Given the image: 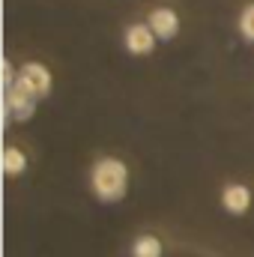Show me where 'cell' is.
Returning a JSON list of instances; mask_svg holds the SVG:
<instances>
[{
    "mask_svg": "<svg viewBox=\"0 0 254 257\" xmlns=\"http://www.w3.org/2000/svg\"><path fill=\"white\" fill-rule=\"evenodd\" d=\"M90 189L96 194V200L102 203H117L123 200L129 192V168L126 162L114 159V156H105L93 165L90 171Z\"/></svg>",
    "mask_w": 254,
    "mask_h": 257,
    "instance_id": "cell-1",
    "label": "cell"
},
{
    "mask_svg": "<svg viewBox=\"0 0 254 257\" xmlns=\"http://www.w3.org/2000/svg\"><path fill=\"white\" fill-rule=\"evenodd\" d=\"M33 111H36V96H33L24 84H18V78H15V84L6 87V96H3V114H6V123H9V120L24 123V120L33 117Z\"/></svg>",
    "mask_w": 254,
    "mask_h": 257,
    "instance_id": "cell-2",
    "label": "cell"
},
{
    "mask_svg": "<svg viewBox=\"0 0 254 257\" xmlns=\"http://www.w3.org/2000/svg\"><path fill=\"white\" fill-rule=\"evenodd\" d=\"M18 84H24L36 99H42V96H48L51 93V72H48V66L42 63H24L21 66V72H18Z\"/></svg>",
    "mask_w": 254,
    "mask_h": 257,
    "instance_id": "cell-3",
    "label": "cell"
},
{
    "mask_svg": "<svg viewBox=\"0 0 254 257\" xmlns=\"http://www.w3.org/2000/svg\"><path fill=\"white\" fill-rule=\"evenodd\" d=\"M123 42H126L129 54L147 57V54H153V48H156L159 36L153 33V27H150V24H132V27L126 30V36H123Z\"/></svg>",
    "mask_w": 254,
    "mask_h": 257,
    "instance_id": "cell-4",
    "label": "cell"
},
{
    "mask_svg": "<svg viewBox=\"0 0 254 257\" xmlns=\"http://www.w3.org/2000/svg\"><path fill=\"white\" fill-rule=\"evenodd\" d=\"M147 24L153 27V33H156L162 42H168V39H174V36L180 33V15H177L171 6H159V9H153L150 18H147Z\"/></svg>",
    "mask_w": 254,
    "mask_h": 257,
    "instance_id": "cell-5",
    "label": "cell"
},
{
    "mask_svg": "<svg viewBox=\"0 0 254 257\" xmlns=\"http://www.w3.org/2000/svg\"><path fill=\"white\" fill-rule=\"evenodd\" d=\"M221 206H224L230 215H245V212L251 209V189L242 186V183L224 186V192H221Z\"/></svg>",
    "mask_w": 254,
    "mask_h": 257,
    "instance_id": "cell-6",
    "label": "cell"
},
{
    "mask_svg": "<svg viewBox=\"0 0 254 257\" xmlns=\"http://www.w3.org/2000/svg\"><path fill=\"white\" fill-rule=\"evenodd\" d=\"M165 254V245L159 236L153 233H141L135 242H132V257H162Z\"/></svg>",
    "mask_w": 254,
    "mask_h": 257,
    "instance_id": "cell-7",
    "label": "cell"
},
{
    "mask_svg": "<svg viewBox=\"0 0 254 257\" xmlns=\"http://www.w3.org/2000/svg\"><path fill=\"white\" fill-rule=\"evenodd\" d=\"M3 171H6V177H21V174L27 171V156H24V150L6 147V150H3Z\"/></svg>",
    "mask_w": 254,
    "mask_h": 257,
    "instance_id": "cell-8",
    "label": "cell"
},
{
    "mask_svg": "<svg viewBox=\"0 0 254 257\" xmlns=\"http://www.w3.org/2000/svg\"><path fill=\"white\" fill-rule=\"evenodd\" d=\"M239 36L245 42H254V3H248L242 12H239Z\"/></svg>",
    "mask_w": 254,
    "mask_h": 257,
    "instance_id": "cell-9",
    "label": "cell"
},
{
    "mask_svg": "<svg viewBox=\"0 0 254 257\" xmlns=\"http://www.w3.org/2000/svg\"><path fill=\"white\" fill-rule=\"evenodd\" d=\"M15 69H12V60H3V87H12L15 84Z\"/></svg>",
    "mask_w": 254,
    "mask_h": 257,
    "instance_id": "cell-10",
    "label": "cell"
}]
</instances>
